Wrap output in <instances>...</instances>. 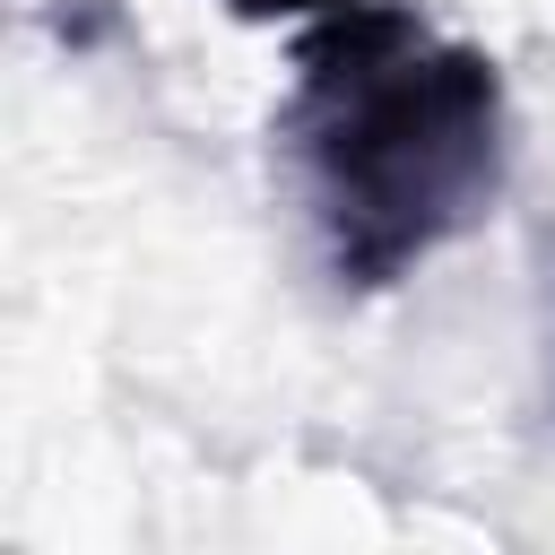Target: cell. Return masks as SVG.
Masks as SVG:
<instances>
[{"mask_svg": "<svg viewBox=\"0 0 555 555\" xmlns=\"http://www.w3.org/2000/svg\"><path fill=\"white\" fill-rule=\"evenodd\" d=\"M269 139L338 295H390L512 182L503 69L399 0L304 26Z\"/></svg>", "mask_w": 555, "mask_h": 555, "instance_id": "6da1fadb", "label": "cell"}, {"mask_svg": "<svg viewBox=\"0 0 555 555\" xmlns=\"http://www.w3.org/2000/svg\"><path fill=\"white\" fill-rule=\"evenodd\" d=\"M225 9L251 26H278V17H338V9H373V0H225Z\"/></svg>", "mask_w": 555, "mask_h": 555, "instance_id": "7a4b0ae2", "label": "cell"}]
</instances>
